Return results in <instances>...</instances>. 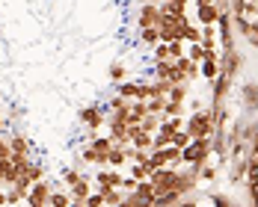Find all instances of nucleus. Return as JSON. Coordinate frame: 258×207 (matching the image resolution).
Returning <instances> with one entry per match:
<instances>
[{
	"instance_id": "nucleus-1",
	"label": "nucleus",
	"mask_w": 258,
	"mask_h": 207,
	"mask_svg": "<svg viewBox=\"0 0 258 207\" xmlns=\"http://www.w3.org/2000/svg\"><path fill=\"white\" fill-rule=\"evenodd\" d=\"M110 148H113V139L98 133V136H92V139H86V142H83L80 157L86 160V166L101 169V166H107V154H110Z\"/></svg>"
},
{
	"instance_id": "nucleus-2",
	"label": "nucleus",
	"mask_w": 258,
	"mask_h": 207,
	"mask_svg": "<svg viewBox=\"0 0 258 207\" xmlns=\"http://www.w3.org/2000/svg\"><path fill=\"white\" fill-rule=\"evenodd\" d=\"M184 130L190 133V139H196V136H211V133H214V113H211V107L193 110V113L184 119Z\"/></svg>"
},
{
	"instance_id": "nucleus-3",
	"label": "nucleus",
	"mask_w": 258,
	"mask_h": 207,
	"mask_svg": "<svg viewBox=\"0 0 258 207\" xmlns=\"http://www.w3.org/2000/svg\"><path fill=\"white\" fill-rule=\"evenodd\" d=\"M181 154H184V163H187V166H202V163H208V160L214 157L211 136H196V139H190Z\"/></svg>"
},
{
	"instance_id": "nucleus-4",
	"label": "nucleus",
	"mask_w": 258,
	"mask_h": 207,
	"mask_svg": "<svg viewBox=\"0 0 258 207\" xmlns=\"http://www.w3.org/2000/svg\"><path fill=\"white\" fill-rule=\"evenodd\" d=\"M243 65H246V59H243V53L237 51V45L220 51V74H226V77L234 80V77H240Z\"/></svg>"
},
{
	"instance_id": "nucleus-5",
	"label": "nucleus",
	"mask_w": 258,
	"mask_h": 207,
	"mask_svg": "<svg viewBox=\"0 0 258 207\" xmlns=\"http://www.w3.org/2000/svg\"><path fill=\"white\" fill-rule=\"evenodd\" d=\"M78 122L86 130H101L104 122H107V107H101V104H86V107H80Z\"/></svg>"
},
{
	"instance_id": "nucleus-6",
	"label": "nucleus",
	"mask_w": 258,
	"mask_h": 207,
	"mask_svg": "<svg viewBox=\"0 0 258 207\" xmlns=\"http://www.w3.org/2000/svg\"><path fill=\"white\" fill-rule=\"evenodd\" d=\"M160 21V3H137V12H134V27H157Z\"/></svg>"
},
{
	"instance_id": "nucleus-7",
	"label": "nucleus",
	"mask_w": 258,
	"mask_h": 207,
	"mask_svg": "<svg viewBox=\"0 0 258 207\" xmlns=\"http://www.w3.org/2000/svg\"><path fill=\"white\" fill-rule=\"evenodd\" d=\"M175 178H178V166H163V169H155V172L149 175V181H152V186H155V195L166 192V189H172Z\"/></svg>"
},
{
	"instance_id": "nucleus-8",
	"label": "nucleus",
	"mask_w": 258,
	"mask_h": 207,
	"mask_svg": "<svg viewBox=\"0 0 258 207\" xmlns=\"http://www.w3.org/2000/svg\"><path fill=\"white\" fill-rule=\"evenodd\" d=\"M51 192H53V183L42 178V181H36L33 186H30V192H27L24 204H30V207H48V198H51Z\"/></svg>"
},
{
	"instance_id": "nucleus-9",
	"label": "nucleus",
	"mask_w": 258,
	"mask_h": 207,
	"mask_svg": "<svg viewBox=\"0 0 258 207\" xmlns=\"http://www.w3.org/2000/svg\"><path fill=\"white\" fill-rule=\"evenodd\" d=\"M237 98H240V110L243 113H258V83L255 80H243L240 89H237Z\"/></svg>"
},
{
	"instance_id": "nucleus-10",
	"label": "nucleus",
	"mask_w": 258,
	"mask_h": 207,
	"mask_svg": "<svg viewBox=\"0 0 258 207\" xmlns=\"http://www.w3.org/2000/svg\"><path fill=\"white\" fill-rule=\"evenodd\" d=\"M232 89H234V80L232 77H226V74H217V77L211 80V98H214V107L217 104H226V98L232 95Z\"/></svg>"
},
{
	"instance_id": "nucleus-11",
	"label": "nucleus",
	"mask_w": 258,
	"mask_h": 207,
	"mask_svg": "<svg viewBox=\"0 0 258 207\" xmlns=\"http://www.w3.org/2000/svg\"><path fill=\"white\" fill-rule=\"evenodd\" d=\"M92 189H95V183H92V175L86 172L78 183H72V186H69V192H72V207H83L86 195H89Z\"/></svg>"
},
{
	"instance_id": "nucleus-12",
	"label": "nucleus",
	"mask_w": 258,
	"mask_h": 207,
	"mask_svg": "<svg viewBox=\"0 0 258 207\" xmlns=\"http://www.w3.org/2000/svg\"><path fill=\"white\" fill-rule=\"evenodd\" d=\"M175 71H178V80H181V83H193V80L202 77V74H199V62H193L187 53L175 59Z\"/></svg>"
},
{
	"instance_id": "nucleus-13",
	"label": "nucleus",
	"mask_w": 258,
	"mask_h": 207,
	"mask_svg": "<svg viewBox=\"0 0 258 207\" xmlns=\"http://www.w3.org/2000/svg\"><path fill=\"white\" fill-rule=\"evenodd\" d=\"M122 169H113V166H101V172H92V183H95V189L98 186H119L122 183Z\"/></svg>"
},
{
	"instance_id": "nucleus-14",
	"label": "nucleus",
	"mask_w": 258,
	"mask_h": 207,
	"mask_svg": "<svg viewBox=\"0 0 258 207\" xmlns=\"http://www.w3.org/2000/svg\"><path fill=\"white\" fill-rule=\"evenodd\" d=\"M217 21H220V6H217V0H214V3H199V6H196V24L199 27H208V24L217 27Z\"/></svg>"
},
{
	"instance_id": "nucleus-15",
	"label": "nucleus",
	"mask_w": 258,
	"mask_h": 207,
	"mask_svg": "<svg viewBox=\"0 0 258 207\" xmlns=\"http://www.w3.org/2000/svg\"><path fill=\"white\" fill-rule=\"evenodd\" d=\"M226 166H229V175H226L229 183L237 186V183L246 181V154H243V157H229V163H226Z\"/></svg>"
},
{
	"instance_id": "nucleus-16",
	"label": "nucleus",
	"mask_w": 258,
	"mask_h": 207,
	"mask_svg": "<svg viewBox=\"0 0 258 207\" xmlns=\"http://www.w3.org/2000/svg\"><path fill=\"white\" fill-rule=\"evenodd\" d=\"M128 139H131L134 148H149V151H152V139H155V133L143 130L140 125H128Z\"/></svg>"
},
{
	"instance_id": "nucleus-17",
	"label": "nucleus",
	"mask_w": 258,
	"mask_h": 207,
	"mask_svg": "<svg viewBox=\"0 0 258 207\" xmlns=\"http://www.w3.org/2000/svg\"><path fill=\"white\" fill-rule=\"evenodd\" d=\"M9 148H12V154H18V157H33V142L27 139L24 133H12L9 136Z\"/></svg>"
},
{
	"instance_id": "nucleus-18",
	"label": "nucleus",
	"mask_w": 258,
	"mask_h": 207,
	"mask_svg": "<svg viewBox=\"0 0 258 207\" xmlns=\"http://www.w3.org/2000/svg\"><path fill=\"white\" fill-rule=\"evenodd\" d=\"M107 166L125 169V166H128V145H116V142H113V148H110V154H107Z\"/></svg>"
},
{
	"instance_id": "nucleus-19",
	"label": "nucleus",
	"mask_w": 258,
	"mask_h": 207,
	"mask_svg": "<svg viewBox=\"0 0 258 207\" xmlns=\"http://www.w3.org/2000/svg\"><path fill=\"white\" fill-rule=\"evenodd\" d=\"M199 74H202L208 83L220 74V53H217V56H205V59L199 62Z\"/></svg>"
},
{
	"instance_id": "nucleus-20",
	"label": "nucleus",
	"mask_w": 258,
	"mask_h": 207,
	"mask_svg": "<svg viewBox=\"0 0 258 207\" xmlns=\"http://www.w3.org/2000/svg\"><path fill=\"white\" fill-rule=\"evenodd\" d=\"M116 95H122V98H128V101H137L140 98V80H122V83H116Z\"/></svg>"
},
{
	"instance_id": "nucleus-21",
	"label": "nucleus",
	"mask_w": 258,
	"mask_h": 207,
	"mask_svg": "<svg viewBox=\"0 0 258 207\" xmlns=\"http://www.w3.org/2000/svg\"><path fill=\"white\" fill-rule=\"evenodd\" d=\"M107 77H110L113 86H116V83H122V80H128V65H125L122 59H113V62L107 65Z\"/></svg>"
},
{
	"instance_id": "nucleus-22",
	"label": "nucleus",
	"mask_w": 258,
	"mask_h": 207,
	"mask_svg": "<svg viewBox=\"0 0 258 207\" xmlns=\"http://www.w3.org/2000/svg\"><path fill=\"white\" fill-rule=\"evenodd\" d=\"M98 192L104 195V204H110V207H122V198H125L122 186H98Z\"/></svg>"
},
{
	"instance_id": "nucleus-23",
	"label": "nucleus",
	"mask_w": 258,
	"mask_h": 207,
	"mask_svg": "<svg viewBox=\"0 0 258 207\" xmlns=\"http://www.w3.org/2000/svg\"><path fill=\"white\" fill-rule=\"evenodd\" d=\"M146 116H149V104H146V101H140V98H137V101H131V110H128V125H140V122H143Z\"/></svg>"
},
{
	"instance_id": "nucleus-24",
	"label": "nucleus",
	"mask_w": 258,
	"mask_h": 207,
	"mask_svg": "<svg viewBox=\"0 0 258 207\" xmlns=\"http://www.w3.org/2000/svg\"><path fill=\"white\" fill-rule=\"evenodd\" d=\"M48 207H72V192L66 186H53L51 198H48Z\"/></svg>"
},
{
	"instance_id": "nucleus-25",
	"label": "nucleus",
	"mask_w": 258,
	"mask_h": 207,
	"mask_svg": "<svg viewBox=\"0 0 258 207\" xmlns=\"http://www.w3.org/2000/svg\"><path fill=\"white\" fill-rule=\"evenodd\" d=\"M137 33H140V45H146V48H155L160 42V30L157 27H140Z\"/></svg>"
},
{
	"instance_id": "nucleus-26",
	"label": "nucleus",
	"mask_w": 258,
	"mask_h": 207,
	"mask_svg": "<svg viewBox=\"0 0 258 207\" xmlns=\"http://www.w3.org/2000/svg\"><path fill=\"white\" fill-rule=\"evenodd\" d=\"M152 172H155V169H152V163H149V160H146V163H131V166H128V175H134L137 181H146Z\"/></svg>"
},
{
	"instance_id": "nucleus-27",
	"label": "nucleus",
	"mask_w": 258,
	"mask_h": 207,
	"mask_svg": "<svg viewBox=\"0 0 258 207\" xmlns=\"http://www.w3.org/2000/svg\"><path fill=\"white\" fill-rule=\"evenodd\" d=\"M24 178H27V181H30V183L42 181V178H45V166H42V163H39V160H30V166H27Z\"/></svg>"
},
{
	"instance_id": "nucleus-28",
	"label": "nucleus",
	"mask_w": 258,
	"mask_h": 207,
	"mask_svg": "<svg viewBox=\"0 0 258 207\" xmlns=\"http://www.w3.org/2000/svg\"><path fill=\"white\" fill-rule=\"evenodd\" d=\"M163 116H187V107H184V101H163V113H160V119Z\"/></svg>"
},
{
	"instance_id": "nucleus-29",
	"label": "nucleus",
	"mask_w": 258,
	"mask_h": 207,
	"mask_svg": "<svg viewBox=\"0 0 258 207\" xmlns=\"http://www.w3.org/2000/svg\"><path fill=\"white\" fill-rule=\"evenodd\" d=\"M187 48H184V53L193 59V62H202L205 59V48H202V42H184Z\"/></svg>"
},
{
	"instance_id": "nucleus-30",
	"label": "nucleus",
	"mask_w": 258,
	"mask_h": 207,
	"mask_svg": "<svg viewBox=\"0 0 258 207\" xmlns=\"http://www.w3.org/2000/svg\"><path fill=\"white\" fill-rule=\"evenodd\" d=\"M83 175H86L83 169H78V166H69V169L62 172V186L69 189V186H72V183H78L80 178H83Z\"/></svg>"
},
{
	"instance_id": "nucleus-31",
	"label": "nucleus",
	"mask_w": 258,
	"mask_h": 207,
	"mask_svg": "<svg viewBox=\"0 0 258 207\" xmlns=\"http://www.w3.org/2000/svg\"><path fill=\"white\" fill-rule=\"evenodd\" d=\"M140 128L149 130V133H157V128H160V116H155V113H149L143 122H140Z\"/></svg>"
},
{
	"instance_id": "nucleus-32",
	"label": "nucleus",
	"mask_w": 258,
	"mask_h": 207,
	"mask_svg": "<svg viewBox=\"0 0 258 207\" xmlns=\"http://www.w3.org/2000/svg\"><path fill=\"white\" fill-rule=\"evenodd\" d=\"M184 148H175V145H166V160H169V166H181L184 163V154H181Z\"/></svg>"
},
{
	"instance_id": "nucleus-33",
	"label": "nucleus",
	"mask_w": 258,
	"mask_h": 207,
	"mask_svg": "<svg viewBox=\"0 0 258 207\" xmlns=\"http://www.w3.org/2000/svg\"><path fill=\"white\" fill-rule=\"evenodd\" d=\"M184 42L181 39H175V42H166V51H169V59H178V56H184Z\"/></svg>"
},
{
	"instance_id": "nucleus-34",
	"label": "nucleus",
	"mask_w": 258,
	"mask_h": 207,
	"mask_svg": "<svg viewBox=\"0 0 258 207\" xmlns=\"http://www.w3.org/2000/svg\"><path fill=\"white\" fill-rule=\"evenodd\" d=\"M246 192H249V204L258 207V178H246Z\"/></svg>"
},
{
	"instance_id": "nucleus-35",
	"label": "nucleus",
	"mask_w": 258,
	"mask_h": 207,
	"mask_svg": "<svg viewBox=\"0 0 258 207\" xmlns=\"http://www.w3.org/2000/svg\"><path fill=\"white\" fill-rule=\"evenodd\" d=\"M208 201H211L214 207H232V204H234V201L229 198V195H226V192H214V195H211Z\"/></svg>"
},
{
	"instance_id": "nucleus-36",
	"label": "nucleus",
	"mask_w": 258,
	"mask_h": 207,
	"mask_svg": "<svg viewBox=\"0 0 258 207\" xmlns=\"http://www.w3.org/2000/svg\"><path fill=\"white\" fill-rule=\"evenodd\" d=\"M152 53H155V62H166V59H169V51H166V42H157L155 48H152Z\"/></svg>"
},
{
	"instance_id": "nucleus-37",
	"label": "nucleus",
	"mask_w": 258,
	"mask_h": 207,
	"mask_svg": "<svg viewBox=\"0 0 258 207\" xmlns=\"http://www.w3.org/2000/svg\"><path fill=\"white\" fill-rule=\"evenodd\" d=\"M163 101H166V98H149V113H155V116H160V113H163Z\"/></svg>"
},
{
	"instance_id": "nucleus-38",
	"label": "nucleus",
	"mask_w": 258,
	"mask_h": 207,
	"mask_svg": "<svg viewBox=\"0 0 258 207\" xmlns=\"http://www.w3.org/2000/svg\"><path fill=\"white\" fill-rule=\"evenodd\" d=\"M6 157H12V148H9V139L0 133V160H6Z\"/></svg>"
},
{
	"instance_id": "nucleus-39",
	"label": "nucleus",
	"mask_w": 258,
	"mask_h": 207,
	"mask_svg": "<svg viewBox=\"0 0 258 207\" xmlns=\"http://www.w3.org/2000/svg\"><path fill=\"white\" fill-rule=\"evenodd\" d=\"M246 42H249V45H252V48L258 51V21L252 24V30H249V36H246Z\"/></svg>"
},
{
	"instance_id": "nucleus-40",
	"label": "nucleus",
	"mask_w": 258,
	"mask_h": 207,
	"mask_svg": "<svg viewBox=\"0 0 258 207\" xmlns=\"http://www.w3.org/2000/svg\"><path fill=\"white\" fill-rule=\"evenodd\" d=\"M0 207H6V189L0 186Z\"/></svg>"
},
{
	"instance_id": "nucleus-41",
	"label": "nucleus",
	"mask_w": 258,
	"mask_h": 207,
	"mask_svg": "<svg viewBox=\"0 0 258 207\" xmlns=\"http://www.w3.org/2000/svg\"><path fill=\"white\" fill-rule=\"evenodd\" d=\"M6 130V119H3V107H0V133Z\"/></svg>"
},
{
	"instance_id": "nucleus-42",
	"label": "nucleus",
	"mask_w": 258,
	"mask_h": 207,
	"mask_svg": "<svg viewBox=\"0 0 258 207\" xmlns=\"http://www.w3.org/2000/svg\"><path fill=\"white\" fill-rule=\"evenodd\" d=\"M0 107H3V95H0Z\"/></svg>"
},
{
	"instance_id": "nucleus-43",
	"label": "nucleus",
	"mask_w": 258,
	"mask_h": 207,
	"mask_svg": "<svg viewBox=\"0 0 258 207\" xmlns=\"http://www.w3.org/2000/svg\"><path fill=\"white\" fill-rule=\"evenodd\" d=\"M0 186H3V175H0Z\"/></svg>"
},
{
	"instance_id": "nucleus-44",
	"label": "nucleus",
	"mask_w": 258,
	"mask_h": 207,
	"mask_svg": "<svg viewBox=\"0 0 258 207\" xmlns=\"http://www.w3.org/2000/svg\"><path fill=\"white\" fill-rule=\"evenodd\" d=\"M255 21H258V18H255Z\"/></svg>"
}]
</instances>
